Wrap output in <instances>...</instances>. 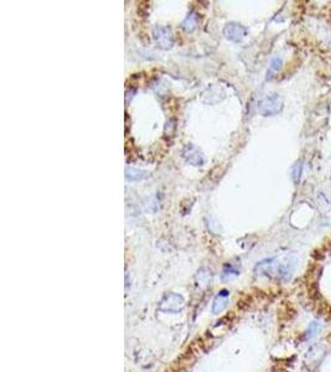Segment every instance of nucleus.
Here are the masks:
<instances>
[{
  "mask_svg": "<svg viewBox=\"0 0 331 372\" xmlns=\"http://www.w3.org/2000/svg\"><path fill=\"white\" fill-rule=\"evenodd\" d=\"M296 267V257L292 253L279 256V257L269 258V260H262L258 263L257 271L260 273L276 276L279 279H289L295 271Z\"/></svg>",
  "mask_w": 331,
  "mask_h": 372,
  "instance_id": "1",
  "label": "nucleus"
},
{
  "mask_svg": "<svg viewBox=\"0 0 331 372\" xmlns=\"http://www.w3.org/2000/svg\"><path fill=\"white\" fill-rule=\"evenodd\" d=\"M223 35L233 42L242 41L247 35V28L238 22H228L223 28Z\"/></svg>",
  "mask_w": 331,
  "mask_h": 372,
  "instance_id": "4",
  "label": "nucleus"
},
{
  "mask_svg": "<svg viewBox=\"0 0 331 372\" xmlns=\"http://www.w3.org/2000/svg\"><path fill=\"white\" fill-rule=\"evenodd\" d=\"M301 172H303V160H299L292 167V178L295 184H298L301 179Z\"/></svg>",
  "mask_w": 331,
  "mask_h": 372,
  "instance_id": "10",
  "label": "nucleus"
},
{
  "mask_svg": "<svg viewBox=\"0 0 331 372\" xmlns=\"http://www.w3.org/2000/svg\"><path fill=\"white\" fill-rule=\"evenodd\" d=\"M149 176V174L144 170L134 169V167H127L126 169V179L129 181H139L144 180Z\"/></svg>",
  "mask_w": 331,
  "mask_h": 372,
  "instance_id": "7",
  "label": "nucleus"
},
{
  "mask_svg": "<svg viewBox=\"0 0 331 372\" xmlns=\"http://www.w3.org/2000/svg\"><path fill=\"white\" fill-rule=\"evenodd\" d=\"M283 108V99L279 94L272 93L268 96L263 97L257 104L258 112L262 115H274L279 113Z\"/></svg>",
  "mask_w": 331,
  "mask_h": 372,
  "instance_id": "2",
  "label": "nucleus"
},
{
  "mask_svg": "<svg viewBox=\"0 0 331 372\" xmlns=\"http://www.w3.org/2000/svg\"><path fill=\"white\" fill-rule=\"evenodd\" d=\"M153 36L158 46L163 50H169L174 45V37L171 30L167 26L156 25L153 29Z\"/></svg>",
  "mask_w": 331,
  "mask_h": 372,
  "instance_id": "3",
  "label": "nucleus"
},
{
  "mask_svg": "<svg viewBox=\"0 0 331 372\" xmlns=\"http://www.w3.org/2000/svg\"><path fill=\"white\" fill-rule=\"evenodd\" d=\"M280 66H282V58L274 57L273 60L271 61V65H269V69H268V71H267L266 78L267 79L273 78L274 74H276V72L280 69Z\"/></svg>",
  "mask_w": 331,
  "mask_h": 372,
  "instance_id": "9",
  "label": "nucleus"
},
{
  "mask_svg": "<svg viewBox=\"0 0 331 372\" xmlns=\"http://www.w3.org/2000/svg\"><path fill=\"white\" fill-rule=\"evenodd\" d=\"M197 24H199V15L194 13V11H190L189 14L186 15V18L181 22V28L186 33H192L197 28Z\"/></svg>",
  "mask_w": 331,
  "mask_h": 372,
  "instance_id": "6",
  "label": "nucleus"
},
{
  "mask_svg": "<svg viewBox=\"0 0 331 372\" xmlns=\"http://www.w3.org/2000/svg\"><path fill=\"white\" fill-rule=\"evenodd\" d=\"M183 156L185 159V162L189 164L194 165V167H199L205 163V156L201 153L199 148H196L194 144H186L183 150Z\"/></svg>",
  "mask_w": 331,
  "mask_h": 372,
  "instance_id": "5",
  "label": "nucleus"
},
{
  "mask_svg": "<svg viewBox=\"0 0 331 372\" xmlns=\"http://www.w3.org/2000/svg\"><path fill=\"white\" fill-rule=\"evenodd\" d=\"M239 274L237 269H235L232 265H224L223 271H222V279L223 280H230V279L235 278Z\"/></svg>",
  "mask_w": 331,
  "mask_h": 372,
  "instance_id": "11",
  "label": "nucleus"
},
{
  "mask_svg": "<svg viewBox=\"0 0 331 372\" xmlns=\"http://www.w3.org/2000/svg\"><path fill=\"white\" fill-rule=\"evenodd\" d=\"M228 301V292L227 290H222L221 293H219V296L216 297V299L214 300V308H212V312L214 313H220L227 307Z\"/></svg>",
  "mask_w": 331,
  "mask_h": 372,
  "instance_id": "8",
  "label": "nucleus"
}]
</instances>
